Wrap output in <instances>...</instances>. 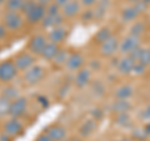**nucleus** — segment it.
Listing matches in <instances>:
<instances>
[{"instance_id": "nucleus-32", "label": "nucleus", "mask_w": 150, "mask_h": 141, "mask_svg": "<svg viewBox=\"0 0 150 141\" xmlns=\"http://www.w3.org/2000/svg\"><path fill=\"white\" fill-rule=\"evenodd\" d=\"M35 4H36V3L34 1V0H25L24 4H23V8H21V10H20V11L26 15V14L29 13L31 9L35 6Z\"/></svg>"}, {"instance_id": "nucleus-18", "label": "nucleus", "mask_w": 150, "mask_h": 141, "mask_svg": "<svg viewBox=\"0 0 150 141\" xmlns=\"http://www.w3.org/2000/svg\"><path fill=\"white\" fill-rule=\"evenodd\" d=\"M80 13V3L78 0H70V1L62 8V14L64 18H74Z\"/></svg>"}, {"instance_id": "nucleus-33", "label": "nucleus", "mask_w": 150, "mask_h": 141, "mask_svg": "<svg viewBox=\"0 0 150 141\" xmlns=\"http://www.w3.org/2000/svg\"><path fill=\"white\" fill-rule=\"evenodd\" d=\"M145 71H146V66L137 61V63H135V65H134V68H133V73H131V74L143 75V74H145Z\"/></svg>"}, {"instance_id": "nucleus-24", "label": "nucleus", "mask_w": 150, "mask_h": 141, "mask_svg": "<svg viewBox=\"0 0 150 141\" xmlns=\"http://www.w3.org/2000/svg\"><path fill=\"white\" fill-rule=\"evenodd\" d=\"M69 51L68 50H59V53L56 54L55 58L51 60L54 65L56 66H63V65H67V61L69 59Z\"/></svg>"}, {"instance_id": "nucleus-34", "label": "nucleus", "mask_w": 150, "mask_h": 141, "mask_svg": "<svg viewBox=\"0 0 150 141\" xmlns=\"http://www.w3.org/2000/svg\"><path fill=\"white\" fill-rule=\"evenodd\" d=\"M140 119L143 121H149L150 123V102L140 112Z\"/></svg>"}, {"instance_id": "nucleus-31", "label": "nucleus", "mask_w": 150, "mask_h": 141, "mask_svg": "<svg viewBox=\"0 0 150 141\" xmlns=\"http://www.w3.org/2000/svg\"><path fill=\"white\" fill-rule=\"evenodd\" d=\"M138 63L145 65V66H150V48H143V51L140 54V58Z\"/></svg>"}, {"instance_id": "nucleus-27", "label": "nucleus", "mask_w": 150, "mask_h": 141, "mask_svg": "<svg viewBox=\"0 0 150 141\" xmlns=\"http://www.w3.org/2000/svg\"><path fill=\"white\" fill-rule=\"evenodd\" d=\"M1 96L9 99V100H11V101L15 100V99H18V97H20V96H19L18 87H15V86H6V87H4L3 92H1Z\"/></svg>"}, {"instance_id": "nucleus-37", "label": "nucleus", "mask_w": 150, "mask_h": 141, "mask_svg": "<svg viewBox=\"0 0 150 141\" xmlns=\"http://www.w3.org/2000/svg\"><path fill=\"white\" fill-rule=\"evenodd\" d=\"M80 3H81V5H84V6L90 8L93 5H95V4L98 3V0H80Z\"/></svg>"}, {"instance_id": "nucleus-6", "label": "nucleus", "mask_w": 150, "mask_h": 141, "mask_svg": "<svg viewBox=\"0 0 150 141\" xmlns=\"http://www.w3.org/2000/svg\"><path fill=\"white\" fill-rule=\"evenodd\" d=\"M49 41L43 34H35L34 36L30 37L29 44H28V49L33 55H41L44 48L46 46Z\"/></svg>"}, {"instance_id": "nucleus-28", "label": "nucleus", "mask_w": 150, "mask_h": 141, "mask_svg": "<svg viewBox=\"0 0 150 141\" xmlns=\"http://www.w3.org/2000/svg\"><path fill=\"white\" fill-rule=\"evenodd\" d=\"M145 31V25L143 21H134L133 25L130 26V35H134V36H138L140 37Z\"/></svg>"}, {"instance_id": "nucleus-9", "label": "nucleus", "mask_w": 150, "mask_h": 141, "mask_svg": "<svg viewBox=\"0 0 150 141\" xmlns=\"http://www.w3.org/2000/svg\"><path fill=\"white\" fill-rule=\"evenodd\" d=\"M45 15H46V6L36 3L35 6L26 14V20L29 24H38V23L43 20Z\"/></svg>"}, {"instance_id": "nucleus-40", "label": "nucleus", "mask_w": 150, "mask_h": 141, "mask_svg": "<svg viewBox=\"0 0 150 141\" xmlns=\"http://www.w3.org/2000/svg\"><path fill=\"white\" fill-rule=\"evenodd\" d=\"M11 136H9L8 134H5L3 131V133H0V141H11Z\"/></svg>"}, {"instance_id": "nucleus-16", "label": "nucleus", "mask_w": 150, "mask_h": 141, "mask_svg": "<svg viewBox=\"0 0 150 141\" xmlns=\"http://www.w3.org/2000/svg\"><path fill=\"white\" fill-rule=\"evenodd\" d=\"M135 63H137V61H134V60L131 59L129 55L123 56V58L119 60V63H118V71L121 75H129V74H131V73H133V68H134Z\"/></svg>"}, {"instance_id": "nucleus-25", "label": "nucleus", "mask_w": 150, "mask_h": 141, "mask_svg": "<svg viewBox=\"0 0 150 141\" xmlns=\"http://www.w3.org/2000/svg\"><path fill=\"white\" fill-rule=\"evenodd\" d=\"M131 123V117L129 112H121V114H116L115 116V124L123 128H128Z\"/></svg>"}, {"instance_id": "nucleus-5", "label": "nucleus", "mask_w": 150, "mask_h": 141, "mask_svg": "<svg viewBox=\"0 0 150 141\" xmlns=\"http://www.w3.org/2000/svg\"><path fill=\"white\" fill-rule=\"evenodd\" d=\"M14 64L18 70H21V71H26L28 69H30L31 66L35 65V58L31 53H20L18 54L15 58H14Z\"/></svg>"}, {"instance_id": "nucleus-39", "label": "nucleus", "mask_w": 150, "mask_h": 141, "mask_svg": "<svg viewBox=\"0 0 150 141\" xmlns=\"http://www.w3.org/2000/svg\"><path fill=\"white\" fill-rule=\"evenodd\" d=\"M6 30H8V27L5 25L0 24V39H3V37L6 36Z\"/></svg>"}, {"instance_id": "nucleus-46", "label": "nucleus", "mask_w": 150, "mask_h": 141, "mask_svg": "<svg viewBox=\"0 0 150 141\" xmlns=\"http://www.w3.org/2000/svg\"><path fill=\"white\" fill-rule=\"evenodd\" d=\"M70 141H81L80 139H70Z\"/></svg>"}, {"instance_id": "nucleus-11", "label": "nucleus", "mask_w": 150, "mask_h": 141, "mask_svg": "<svg viewBox=\"0 0 150 141\" xmlns=\"http://www.w3.org/2000/svg\"><path fill=\"white\" fill-rule=\"evenodd\" d=\"M3 131L5 134H8L9 136H11V137H16V136H19L23 133V124L16 117H11V119H9L4 124Z\"/></svg>"}, {"instance_id": "nucleus-48", "label": "nucleus", "mask_w": 150, "mask_h": 141, "mask_svg": "<svg viewBox=\"0 0 150 141\" xmlns=\"http://www.w3.org/2000/svg\"><path fill=\"white\" fill-rule=\"evenodd\" d=\"M149 75H150V68H149Z\"/></svg>"}, {"instance_id": "nucleus-23", "label": "nucleus", "mask_w": 150, "mask_h": 141, "mask_svg": "<svg viewBox=\"0 0 150 141\" xmlns=\"http://www.w3.org/2000/svg\"><path fill=\"white\" fill-rule=\"evenodd\" d=\"M111 30L109 29V27H101V29L98 30V32L95 34V36H94V40L96 41L98 44H103L105 40H108L109 37L111 36Z\"/></svg>"}, {"instance_id": "nucleus-17", "label": "nucleus", "mask_w": 150, "mask_h": 141, "mask_svg": "<svg viewBox=\"0 0 150 141\" xmlns=\"http://www.w3.org/2000/svg\"><path fill=\"white\" fill-rule=\"evenodd\" d=\"M68 34V30L62 25V26H58V27H54L51 29L49 35H48V39L50 43H54V44H60L63 43V40L67 37Z\"/></svg>"}, {"instance_id": "nucleus-22", "label": "nucleus", "mask_w": 150, "mask_h": 141, "mask_svg": "<svg viewBox=\"0 0 150 141\" xmlns=\"http://www.w3.org/2000/svg\"><path fill=\"white\" fill-rule=\"evenodd\" d=\"M96 120H86L84 121V123L81 124L80 129H79V131H80V135L81 136H89L90 134H93V131L96 129Z\"/></svg>"}, {"instance_id": "nucleus-41", "label": "nucleus", "mask_w": 150, "mask_h": 141, "mask_svg": "<svg viewBox=\"0 0 150 141\" xmlns=\"http://www.w3.org/2000/svg\"><path fill=\"white\" fill-rule=\"evenodd\" d=\"M38 100H39L41 104H43L44 107H46V106H48V104H49V102H48V99L44 97V96H39V97H38Z\"/></svg>"}, {"instance_id": "nucleus-2", "label": "nucleus", "mask_w": 150, "mask_h": 141, "mask_svg": "<svg viewBox=\"0 0 150 141\" xmlns=\"http://www.w3.org/2000/svg\"><path fill=\"white\" fill-rule=\"evenodd\" d=\"M45 76V69L40 65H34L30 69H28L26 71H24L23 79H24L25 84L28 85H35V84L40 82Z\"/></svg>"}, {"instance_id": "nucleus-8", "label": "nucleus", "mask_w": 150, "mask_h": 141, "mask_svg": "<svg viewBox=\"0 0 150 141\" xmlns=\"http://www.w3.org/2000/svg\"><path fill=\"white\" fill-rule=\"evenodd\" d=\"M119 45H120L119 39L115 35H111L109 39L99 45V51L103 56H112L119 50Z\"/></svg>"}, {"instance_id": "nucleus-26", "label": "nucleus", "mask_w": 150, "mask_h": 141, "mask_svg": "<svg viewBox=\"0 0 150 141\" xmlns=\"http://www.w3.org/2000/svg\"><path fill=\"white\" fill-rule=\"evenodd\" d=\"M10 106H11V100H9V99L0 95V117L9 115Z\"/></svg>"}, {"instance_id": "nucleus-4", "label": "nucleus", "mask_w": 150, "mask_h": 141, "mask_svg": "<svg viewBox=\"0 0 150 141\" xmlns=\"http://www.w3.org/2000/svg\"><path fill=\"white\" fill-rule=\"evenodd\" d=\"M18 69L11 60H4L0 63V81L9 82L16 76Z\"/></svg>"}, {"instance_id": "nucleus-45", "label": "nucleus", "mask_w": 150, "mask_h": 141, "mask_svg": "<svg viewBox=\"0 0 150 141\" xmlns=\"http://www.w3.org/2000/svg\"><path fill=\"white\" fill-rule=\"evenodd\" d=\"M129 1H131L133 4H137V3H140V0H129Z\"/></svg>"}, {"instance_id": "nucleus-47", "label": "nucleus", "mask_w": 150, "mask_h": 141, "mask_svg": "<svg viewBox=\"0 0 150 141\" xmlns=\"http://www.w3.org/2000/svg\"><path fill=\"white\" fill-rule=\"evenodd\" d=\"M8 0H0V4H4V3H6Z\"/></svg>"}, {"instance_id": "nucleus-36", "label": "nucleus", "mask_w": 150, "mask_h": 141, "mask_svg": "<svg viewBox=\"0 0 150 141\" xmlns=\"http://www.w3.org/2000/svg\"><path fill=\"white\" fill-rule=\"evenodd\" d=\"M35 141H53V140L49 137V135L46 134V133H41L40 135H38V136H36Z\"/></svg>"}, {"instance_id": "nucleus-43", "label": "nucleus", "mask_w": 150, "mask_h": 141, "mask_svg": "<svg viewBox=\"0 0 150 141\" xmlns=\"http://www.w3.org/2000/svg\"><path fill=\"white\" fill-rule=\"evenodd\" d=\"M119 141H134V140L131 137H123V139H120Z\"/></svg>"}, {"instance_id": "nucleus-29", "label": "nucleus", "mask_w": 150, "mask_h": 141, "mask_svg": "<svg viewBox=\"0 0 150 141\" xmlns=\"http://www.w3.org/2000/svg\"><path fill=\"white\" fill-rule=\"evenodd\" d=\"M149 137L144 128H135L131 133V139L134 141H145Z\"/></svg>"}, {"instance_id": "nucleus-35", "label": "nucleus", "mask_w": 150, "mask_h": 141, "mask_svg": "<svg viewBox=\"0 0 150 141\" xmlns=\"http://www.w3.org/2000/svg\"><path fill=\"white\" fill-rule=\"evenodd\" d=\"M46 14H49V15H56V14H60V8L56 5V4L51 3L46 6Z\"/></svg>"}, {"instance_id": "nucleus-44", "label": "nucleus", "mask_w": 150, "mask_h": 141, "mask_svg": "<svg viewBox=\"0 0 150 141\" xmlns=\"http://www.w3.org/2000/svg\"><path fill=\"white\" fill-rule=\"evenodd\" d=\"M140 3H143L144 5H148V4H150V0H140Z\"/></svg>"}, {"instance_id": "nucleus-3", "label": "nucleus", "mask_w": 150, "mask_h": 141, "mask_svg": "<svg viewBox=\"0 0 150 141\" xmlns=\"http://www.w3.org/2000/svg\"><path fill=\"white\" fill-rule=\"evenodd\" d=\"M142 46V41H140V37L138 36H134V35H128L125 36L123 40L120 41V45H119V51L124 56L126 55H130L134 50L139 49Z\"/></svg>"}, {"instance_id": "nucleus-7", "label": "nucleus", "mask_w": 150, "mask_h": 141, "mask_svg": "<svg viewBox=\"0 0 150 141\" xmlns=\"http://www.w3.org/2000/svg\"><path fill=\"white\" fill-rule=\"evenodd\" d=\"M3 24L9 30H18L23 25V18L19 11H6L3 18Z\"/></svg>"}, {"instance_id": "nucleus-42", "label": "nucleus", "mask_w": 150, "mask_h": 141, "mask_svg": "<svg viewBox=\"0 0 150 141\" xmlns=\"http://www.w3.org/2000/svg\"><path fill=\"white\" fill-rule=\"evenodd\" d=\"M38 3L41 4V5H44V6H48L49 4L54 3V0H38Z\"/></svg>"}, {"instance_id": "nucleus-38", "label": "nucleus", "mask_w": 150, "mask_h": 141, "mask_svg": "<svg viewBox=\"0 0 150 141\" xmlns=\"http://www.w3.org/2000/svg\"><path fill=\"white\" fill-rule=\"evenodd\" d=\"M69 1H70V0H54V4H56V5L62 9V8H64L65 5H67Z\"/></svg>"}, {"instance_id": "nucleus-19", "label": "nucleus", "mask_w": 150, "mask_h": 141, "mask_svg": "<svg viewBox=\"0 0 150 141\" xmlns=\"http://www.w3.org/2000/svg\"><path fill=\"white\" fill-rule=\"evenodd\" d=\"M133 95H134V87L129 85V84L116 87L114 91V96L116 99H120V100H129Z\"/></svg>"}, {"instance_id": "nucleus-14", "label": "nucleus", "mask_w": 150, "mask_h": 141, "mask_svg": "<svg viewBox=\"0 0 150 141\" xmlns=\"http://www.w3.org/2000/svg\"><path fill=\"white\" fill-rule=\"evenodd\" d=\"M45 133L49 135V137L53 141H63L64 139H67V129L58 124L46 128Z\"/></svg>"}, {"instance_id": "nucleus-20", "label": "nucleus", "mask_w": 150, "mask_h": 141, "mask_svg": "<svg viewBox=\"0 0 150 141\" xmlns=\"http://www.w3.org/2000/svg\"><path fill=\"white\" fill-rule=\"evenodd\" d=\"M130 109H131V104H130L129 100H120V99H116V100L111 104V111L115 112V114L129 112Z\"/></svg>"}, {"instance_id": "nucleus-13", "label": "nucleus", "mask_w": 150, "mask_h": 141, "mask_svg": "<svg viewBox=\"0 0 150 141\" xmlns=\"http://www.w3.org/2000/svg\"><path fill=\"white\" fill-rule=\"evenodd\" d=\"M64 23V16L63 14H56V15H49L46 14L44 16V19L41 20V26L44 29H54V27L62 26Z\"/></svg>"}, {"instance_id": "nucleus-30", "label": "nucleus", "mask_w": 150, "mask_h": 141, "mask_svg": "<svg viewBox=\"0 0 150 141\" xmlns=\"http://www.w3.org/2000/svg\"><path fill=\"white\" fill-rule=\"evenodd\" d=\"M25 0H8L6 9L8 11H20Z\"/></svg>"}, {"instance_id": "nucleus-10", "label": "nucleus", "mask_w": 150, "mask_h": 141, "mask_svg": "<svg viewBox=\"0 0 150 141\" xmlns=\"http://www.w3.org/2000/svg\"><path fill=\"white\" fill-rule=\"evenodd\" d=\"M28 109V100L25 97H18L15 100L11 101V106H10V112L9 115L11 117H16L19 119L20 116L25 114V111Z\"/></svg>"}, {"instance_id": "nucleus-21", "label": "nucleus", "mask_w": 150, "mask_h": 141, "mask_svg": "<svg viewBox=\"0 0 150 141\" xmlns=\"http://www.w3.org/2000/svg\"><path fill=\"white\" fill-rule=\"evenodd\" d=\"M59 46H58V44H54V43H49L46 44V46L44 48V50H43V53H41V58L43 59H45V60H53L55 56H56V54L59 53Z\"/></svg>"}, {"instance_id": "nucleus-15", "label": "nucleus", "mask_w": 150, "mask_h": 141, "mask_svg": "<svg viewBox=\"0 0 150 141\" xmlns=\"http://www.w3.org/2000/svg\"><path fill=\"white\" fill-rule=\"evenodd\" d=\"M90 79H91L90 69H80L76 73V75H75L74 81H75V85H76L79 89H83L90 82Z\"/></svg>"}, {"instance_id": "nucleus-1", "label": "nucleus", "mask_w": 150, "mask_h": 141, "mask_svg": "<svg viewBox=\"0 0 150 141\" xmlns=\"http://www.w3.org/2000/svg\"><path fill=\"white\" fill-rule=\"evenodd\" d=\"M146 8V5H144L143 3H137L134 5H130V6H126L121 10L120 14V19L123 23H131V21H135L138 19V16L143 13V10Z\"/></svg>"}, {"instance_id": "nucleus-12", "label": "nucleus", "mask_w": 150, "mask_h": 141, "mask_svg": "<svg viewBox=\"0 0 150 141\" xmlns=\"http://www.w3.org/2000/svg\"><path fill=\"white\" fill-rule=\"evenodd\" d=\"M84 63H85V59L80 53H71L69 55V59L65 66L69 71H79L83 68Z\"/></svg>"}]
</instances>
